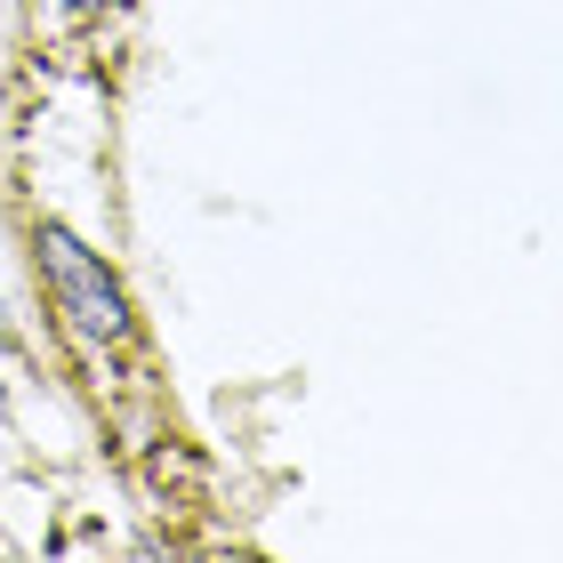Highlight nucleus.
Instances as JSON below:
<instances>
[{
  "mask_svg": "<svg viewBox=\"0 0 563 563\" xmlns=\"http://www.w3.org/2000/svg\"><path fill=\"white\" fill-rule=\"evenodd\" d=\"M73 9H106V0H73Z\"/></svg>",
  "mask_w": 563,
  "mask_h": 563,
  "instance_id": "f03ea898",
  "label": "nucleus"
},
{
  "mask_svg": "<svg viewBox=\"0 0 563 563\" xmlns=\"http://www.w3.org/2000/svg\"><path fill=\"white\" fill-rule=\"evenodd\" d=\"M33 250H41L48 298H57V314L73 322V339H81V346H121V339L137 330L121 274H113L106 258H97V250H89L81 234H73V225H41Z\"/></svg>",
  "mask_w": 563,
  "mask_h": 563,
  "instance_id": "f257e3e1",
  "label": "nucleus"
}]
</instances>
